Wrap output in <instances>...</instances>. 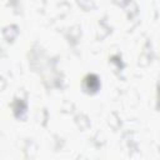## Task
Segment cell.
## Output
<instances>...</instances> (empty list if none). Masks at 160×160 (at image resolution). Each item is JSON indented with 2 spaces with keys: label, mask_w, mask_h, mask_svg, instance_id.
I'll list each match as a JSON object with an SVG mask.
<instances>
[{
  "label": "cell",
  "mask_w": 160,
  "mask_h": 160,
  "mask_svg": "<svg viewBox=\"0 0 160 160\" xmlns=\"http://www.w3.org/2000/svg\"><path fill=\"white\" fill-rule=\"evenodd\" d=\"M99 86H100V81H99V79H98L96 75L89 74V75L85 76V79H84V88H85L86 91H89V92H96L98 89H99Z\"/></svg>",
  "instance_id": "cell-1"
}]
</instances>
